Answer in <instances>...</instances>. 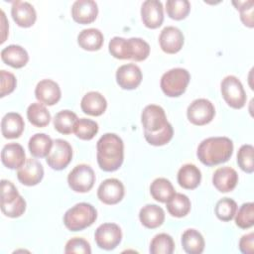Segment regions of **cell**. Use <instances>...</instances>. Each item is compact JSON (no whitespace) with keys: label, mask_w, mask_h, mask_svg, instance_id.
I'll use <instances>...</instances> for the list:
<instances>
[{"label":"cell","mask_w":254,"mask_h":254,"mask_svg":"<svg viewBox=\"0 0 254 254\" xmlns=\"http://www.w3.org/2000/svg\"><path fill=\"white\" fill-rule=\"evenodd\" d=\"M108 50L115 59L142 62L150 54V45L141 38L113 37L109 42Z\"/></svg>","instance_id":"cell-4"},{"label":"cell","mask_w":254,"mask_h":254,"mask_svg":"<svg viewBox=\"0 0 254 254\" xmlns=\"http://www.w3.org/2000/svg\"><path fill=\"white\" fill-rule=\"evenodd\" d=\"M26 210V200L23 196L19 195L18 198L12 203L1 204V211L8 217L16 218L21 216Z\"/></svg>","instance_id":"cell-41"},{"label":"cell","mask_w":254,"mask_h":254,"mask_svg":"<svg viewBox=\"0 0 254 254\" xmlns=\"http://www.w3.org/2000/svg\"><path fill=\"white\" fill-rule=\"evenodd\" d=\"M215 115L213 104L205 98H197L193 100L187 109V116L190 123L202 126L208 124Z\"/></svg>","instance_id":"cell-9"},{"label":"cell","mask_w":254,"mask_h":254,"mask_svg":"<svg viewBox=\"0 0 254 254\" xmlns=\"http://www.w3.org/2000/svg\"><path fill=\"white\" fill-rule=\"evenodd\" d=\"M185 38L182 31L174 26L165 27L159 36V44L163 52L167 54H176L184 46Z\"/></svg>","instance_id":"cell-15"},{"label":"cell","mask_w":254,"mask_h":254,"mask_svg":"<svg viewBox=\"0 0 254 254\" xmlns=\"http://www.w3.org/2000/svg\"><path fill=\"white\" fill-rule=\"evenodd\" d=\"M233 4L236 6V9L240 12V19L242 23L249 27L253 28L254 26V19H253V6L254 2L253 0L243 1V2H233Z\"/></svg>","instance_id":"cell-40"},{"label":"cell","mask_w":254,"mask_h":254,"mask_svg":"<svg viewBox=\"0 0 254 254\" xmlns=\"http://www.w3.org/2000/svg\"><path fill=\"white\" fill-rule=\"evenodd\" d=\"M1 15H2V22H3V24H2V32H3V37H2V40H1V43H4L5 42V39H6V34H7V32H6V30L4 29V27L6 26H8V23L6 22V17H5V13L3 12V11H1Z\"/></svg>","instance_id":"cell-46"},{"label":"cell","mask_w":254,"mask_h":254,"mask_svg":"<svg viewBox=\"0 0 254 254\" xmlns=\"http://www.w3.org/2000/svg\"><path fill=\"white\" fill-rule=\"evenodd\" d=\"M11 15L15 23L23 28L33 26L37 19V13L32 4L25 1H15L11 7Z\"/></svg>","instance_id":"cell-18"},{"label":"cell","mask_w":254,"mask_h":254,"mask_svg":"<svg viewBox=\"0 0 254 254\" xmlns=\"http://www.w3.org/2000/svg\"><path fill=\"white\" fill-rule=\"evenodd\" d=\"M98 14V7L92 0H76L71 6V17L79 24H90L95 21Z\"/></svg>","instance_id":"cell-17"},{"label":"cell","mask_w":254,"mask_h":254,"mask_svg":"<svg viewBox=\"0 0 254 254\" xmlns=\"http://www.w3.org/2000/svg\"><path fill=\"white\" fill-rule=\"evenodd\" d=\"M19 195L17 188L12 182L7 180L1 181V204L12 203Z\"/></svg>","instance_id":"cell-43"},{"label":"cell","mask_w":254,"mask_h":254,"mask_svg":"<svg viewBox=\"0 0 254 254\" xmlns=\"http://www.w3.org/2000/svg\"><path fill=\"white\" fill-rule=\"evenodd\" d=\"M239 249L244 254H253L254 252V233L253 232L245 234L240 238Z\"/></svg>","instance_id":"cell-45"},{"label":"cell","mask_w":254,"mask_h":254,"mask_svg":"<svg viewBox=\"0 0 254 254\" xmlns=\"http://www.w3.org/2000/svg\"><path fill=\"white\" fill-rule=\"evenodd\" d=\"M98 132V124L87 118L77 119L75 122L73 133L81 140H91Z\"/></svg>","instance_id":"cell-35"},{"label":"cell","mask_w":254,"mask_h":254,"mask_svg":"<svg viewBox=\"0 0 254 254\" xmlns=\"http://www.w3.org/2000/svg\"><path fill=\"white\" fill-rule=\"evenodd\" d=\"M0 76H1V91H0V96L4 97L7 94H10L11 92L14 91L17 80L16 77L13 73L6 71L2 69L0 71Z\"/></svg>","instance_id":"cell-44"},{"label":"cell","mask_w":254,"mask_h":254,"mask_svg":"<svg viewBox=\"0 0 254 254\" xmlns=\"http://www.w3.org/2000/svg\"><path fill=\"white\" fill-rule=\"evenodd\" d=\"M96 218L97 211L92 204L79 202L65 211L64 223L70 231H80L93 224Z\"/></svg>","instance_id":"cell-5"},{"label":"cell","mask_w":254,"mask_h":254,"mask_svg":"<svg viewBox=\"0 0 254 254\" xmlns=\"http://www.w3.org/2000/svg\"><path fill=\"white\" fill-rule=\"evenodd\" d=\"M166 203L169 213L175 217H184L190 210V200L184 193L176 192Z\"/></svg>","instance_id":"cell-31"},{"label":"cell","mask_w":254,"mask_h":254,"mask_svg":"<svg viewBox=\"0 0 254 254\" xmlns=\"http://www.w3.org/2000/svg\"><path fill=\"white\" fill-rule=\"evenodd\" d=\"M103 34L95 28L82 30L77 36V44L85 51H98L103 45Z\"/></svg>","instance_id":"cell-27"},{"label":"cell","mask_w":254,"mask_h":254,"mask_svg":"<svg viewBox=\"0 0 254 254\" xmlns=\"http://www.w3.org/2000/svg\"><path fill=\"white\" fill-rule=\"evenodd\" d=\"M254 147L249 144L242 145L237 153V164L240 169L248 174L254 171Z\"/></svg>","instance_id":"cell-39"},{"label":"cell","mask_w":254,"mask_h":254,"mask_svg":"<svg viewBox=\"0 0 254 254\" xmlns=\"http://www.w3.org/2000/svg\"><path fill=\"white\" fill-rule=\"evenodd\" d=\"M27 118L32 125L42 128L46 127L51 121V114L45 105L39 102L32 103L27 109Z\"/></svg>","instance_id":"cell-32"},{"label":"cell","mask_w":254,"mask_h":254,"mask_svg":"<svg viewBox=\"0 0 254 254\" xmlns=\"http://www.w3.org/2000/svg\"><path fill=\"white\" fill-rule=\"evenodd\" d=\"M125 190L123 184L114 178L104 180L98 187L97 196L105 204H116L122 200Z\"/></svg>","instance_id":"cell-12"},{"label":"cell","mask_w":254,"mask_h":254,"mask_svg":"<svg viewBox=\"0 0 254 254\" xmlns=\"http://www.w3.org/2000/svg\"><path fill=\"white\" fill-rule=\"evenodd\" d=\"M166 11L173 20L185 19L190 11V3L188 0H168L166 2Z\"/></svg>","instance_id":"cell-36"},{"label":"cell","mask_w":254,"mask_h":254,"mask_svg":"<svg viewBox=\"0 0 254 254\" xmlns=\"http://www.w3.org/2000/svg\"><path fill=\"white\" fill-rule=\"evenodd\" d=\"M80 107L87 115L99 116L106 110L107 101L101 93L97 91H89L81 98Z\"/></svg>","instance_id":"cell-22"},{"label":"cell","mask_w":254,"mask_h":254,"mask_svg":"<svg viewBox=\"0 0 254 254\" xmlns=\"http://www.w3.org/2000/svg\"><path fill=\"white\" fill-rule=\"evenodd\" d=\"M150 193L154 199L160 202H167L175 193L172 183L165 178L154 180L150 186Z\"/></svg>","instance_id":"cell-30"},{"label":"cell","mask_w":254,"mask_h":254,"mask_svg":"<svg viewBox=\"0 0 254 254\" xmlns=\"http://www.w3.org/2000/svg\"><path fill=\"white\" fill-rule=\"evenodd\" d=\"M25 123L22 116L16 112H9L4 115L1 121V132L6 139L19 138L23 133Z\"/></svg>","instance_id":"cell-23"},{"label":"cell","mask_w":254,"mask_h":254,"mask_svg":"<svg viewBox=\"0 0 254 254\" xmlns=\"http://www.w3.org/2000/svg\"><path fill=\"white\" fill-rule=\"evenodd\" d=\"M235 214V224L239 228L247 229L252 227L254 224V203H243Z\"/></svg>","instance_id":"cell-38"},{"label":"cell","mask_w":254,"mask_h":254,"mask_svg":"<svg viewBox=\"0 0 254 254\" xmlns=\"http://www.w3.org/2000/svg\"><path fill=\"white\" fill-rule=\"evenodd\" d=\"M64 253H82V254H90L91 248L89 243L81 238V237H73L69 239L64 247Z\"/></svg>","instance_id":"cell-42"},{"label":"cell","mask_w":254,"mask_h":254,"mask_svg":"<svg viewBox=\"0 0 254 254\" xmlns=\"http://www.w3.org/2000/svg\"><path fill=\"white\" fill-rule=\"evenodd\" d=\"M72 159V148L69 143L63 139H56L49 155L47 156L48 165L56 170L61 171L67 167Z\"/></svg>","instance_id":"cell-10"},{"label":"cell","mask_w":254,"mask_h":254,"mask_svg":"<svg viewBox=\"0 0 254 254\" xmlns=\"http://www.w3.org/2000/svg\"><path fill=\"white\" fill-rule=\"evenodd\" d=\"M77 119L78 118L74 112L70 110H62L58 112L54 117L55 129L61 134H70L73 132V128Z\"/></svg>","instance_id":"cell-33"},{"label":"cell","mask_w":254,"mask_h":254,"mask_svg":"<svg viewBox=\"0 0 254 254\" xmlns=\"http://www.w3.org/2000/svg\"><path fill=\"white\" fill-rule=\"evenodd\" d=\"M233 153V143L227 137H209L201 141L196 156L205 166L211 167L227 162Z\"/></svg>","instance_id":"cell-3"},{"label":"cell","mask_w":254,"mask_h":254,"mask_svg":"<svg viewBox=\"0 0 254 254\" xmlns=\"http://www.w3.org/2000/svg\"><path fill=\"white\" fill-rule=\"evenodd\" d=\"M54 141L45 133H36L28 143V147L32 156L36 158H44L49 155L52 150Z\"/></svg>","instance_id":"cell-28"},{"label":"cell","mask_w":254,"mask_h":254,"mask_svg":"<svg viewBox=\"0 0 254 254\" xmlns=\"http://www.w3.org/2000/svg\"><path fill=\"white\" fill-rule=\"evenodd\" d=\"M182 245L189 254H200L204 249V239L199 231L193 228L187 229L182 235Z\"/></svg>","instance_id":"cell-29"},{"label":"cell","mask_w":254,"mask_h":254,"mask_svg":"<svg viewBox=\"0 0 254 254\" xmlns=\"http://www.w3.org/2000/svg\"><path fill=\"white\" fill-rule=\"evenodd\" d=\"M36 98L43 104L52 106L59 102L62 96L59 84L52 79H43L35 88Z\"/></svg>","instance_id":"cell-19"},{"label":"cell","mask_w":254,"mask_h":254,"mask_svg":"<svg viewBox=\"0 0 254 254\" xmlns=\"http://www.w3.org/2000/svg\"><path fill=\"white\" fill-rule=\"evenodd\" d=\"M94 239L99 248L104 250H113L121 242V228L116 223H103L96 228Z\"/></svg>","instance_id":"cell-11"},{"label":"cell","mask_w":254,"mask_h":254,"mask_svg":"<svg viewBox=\"0 0 254 254\" xmlns=\"http://www.w3.org/2000/svg\"><path fill=\"white\" fill-rule=\"evenodd\" d=\"M95 183V174L92 168L85 164L75 166L67 176V184L75 192L89 191Z\"/></svg>","instance_id":"cell-8"},{"label":"cell","mask_w":254,"mask_h":254,"mask_svg":"<svg viewBox=\"0 0 254 254\" xmlns=\"http://www.w3.org/2000/svg\"><path fill=\"white\" fill-rule=\"evenodd\" d=\"M141 19L150 29L159 28L164 21V8L159 0H146L141 6Z\"/></svg>","instance_id":"cell-14"},{"label":"cell","mask_w":254,"mask_h":254,"mask_svg":"<svg viewBox=\"0 0 254 254\" xmlns=\"http://www.w3.org/2000/svg\"><path fill=\"white\" fill-rule=\"evenodd\" d=\"M1 161L9 169H19L26 161L24 148L18 143L6 144L1 151Z\"/></svg>","instance_id":"cell-21"},{"label":"cell","mask_w":254,"mask_h":254,"mask_svg":"<svg viewBox=\"0 0 254 254\" xmlns=\"http://www.w3.org/2000/svg\"><path fill=\"white\" fill-rule=\"evenodd\" d=\"M201 181V173L193 164L182 166L178 172V183L186 190H193L198 187Z\"/></svg>","instance_id":"cell-26"},{"label":"cell","mask_w":254,"mask_h":254,"mask_svg":"<svg viewBox=\"0 0 254 254\" xmlns=\"http://www.w3.org/2000/svg\"><path fill=\"white\" fill-rule=\"evenodd\" d=\"M144 137L153 146H163L171 141L174 129L168 122L165 110L156 104L147 105L141 114Z\"/></svg>","instance_id":"cell-1"},{"label":"cell","mask_w":254,"mask_h":254,"mask_svg":"<svg viewBox=\"0 0 254 254\" xmlns=\"http://www.w3.org/2000/svg\"><path fill=\"white\" fill-rule=\"evenodd\" d=\"M139 219L145 227L154 229L163 224L165 220V211L157 204H146L140 209Z\"/></svg>","instance_id":"cell-24"},{"label":"cell","mask_w":254,"mask_h":254,"mask_svg":"<svg viewBox=\"0 0 254 254\" xmlns=\"http://www.w3.org/2000/svg\"><path fill=\"white\" fill-rule=\"evenodd\" d=\"M116 81L123 89H135L142 81V71L135 64H123L116 70Z\"/></svg>","instance_id":"cell-16"},{"label":"cell","mask_w":254,"mask_h":254,"mask_svg":"<svg viewBox=\"0 0 254 254\" xmlns=\"http://www.w3.org/2000/svg\"><path fill=\"white\" fill-rule=\"evenodd\" d=\"M175 250V242L171 235L159 233L152 239L149 251L152 254H172Z\"/></svg>","instance_id":"cell-34"},{"label":"cell","mask_w":254,"mask_h":254,"mask_svg":"<svg viewBox=\"0 0 254 254\" xmlns=\"http://www.w3.org/2000/svg\"><path fill=\"white\" fill-rule=\"evenodd\" d=\"M44 177V168L36 159H26L23 166L17 171L19 182L25 186L32 187L38 185Z\"/></svg>","instance_id":"cell-13"},{"label":"cell","mask_w":254,"mask_h":254,"mask_svg":"<svg viewBox=\"0 0 254 254\" xmlns=\"http://www.w3.org/2000/svg\"><path fill=\"white\" fill-rule=\"evenodd\" d=\"M220 90L223 99L230 107L240 109L245 105L246 93L241 81L236 76H225L220 83Z\"/></svg>","instance_id":"cell-7"},{"label":"cell","mask_w":254,"mask_h":254,"mask_svg":"<svg viewBox=\"0 0 254 254\" xmlns=\"http://www.w3.org/2000/svg\"><path fill=\"white\" fill-rule=\"evenodd\" d=\"M238 183V174L231 167L218 168L212 175V184L220 192H228L235 189Z\"/></svg>","instance_id":"cell-20"},{"label":"cell","mask_w":254,"mask_h":254,"mask_svg":"<svg viewBox=\"0 0 254 254\" xmlns=\"http://www.w3.org/2000/svg\"><path fill=\"white\" fill-rule=\"evenodd\" d=\"M190 79V72L186 68L175 67L162 75L160 85L167 96L179 97L186 91Z\"/></svg>","instance_id":"cell-6"},{"label":"cell","mask_w":254,"mask_h":254,"mask_svg":"<svg viewBox=\"0 0 254 254\" xmlns=\"http://www.w3.org/2000/svg\"><path fill=\"white\" fill-rule=\"evenodd\" d=\"M1 59L6 64L14 68H21L27 64L29 56L27 51L21 46L10 45L1 51Z\"/></svg>","instance_id":"cell-25"},{"label":"cell","mask_w":254,"mask_h":254,"mask_svg":"<svg viewBox=\"0 0 254 254\" xmlns=\"http://www.w3.org/2000/svg\"><path fill=\"white\" fill-rule=\"evenodd\" d=\"M97 163L104 172L118 170L124 159V144L122 139L114 133H106L96 144Z\"/></svg>","instance_id":"cell-2"},{"label":"cell","mask_w":254,"mask_h":254,"mask_svg":"<svg viewBox=\"0 0 254 254\" xmlns=\"http://www.w3.org/2000/svg\"><path fill=\"white\" fill-rule=\"evenodd\" d=\"M237 210V203L229 197H223L216 202L214 212L218 219L222 221H230Z\"/></svg>","instance_id":"cell-37"}]
</instances>
